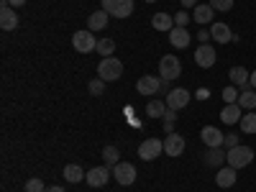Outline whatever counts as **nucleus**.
Wrapping results in <instances>:
<instances>
[{
	"label": "nucleus",
	"mask_w": 256,
	"mask_h": 192,
	"mask_svg": "<svg viewBox=\"0 0 256 192\" xmlns=\"http://www.w3.org/2000/svg\"><path fill=\"white\" fill-rule=\"evenodd\" d=\"M105 26H108V13H105L102 8L95 10V13L88 18V28H90V31H102Z\"/></svg>",
	"instance_id": "nucleus-24"
},
{
	"label": "nucleus",
	"mask_w": 256,
	"mask_h": 192,
	"mask_svg": "<svg viewBox=\"0 0 256 192\" xmlns=\"http://www.w3.org/2000/svg\"><path fill=\"white\" fill-rule=\"evenodd\" d=\"M226 162H228V166H233L238 172V169H244V166H248L251 162H254V148H248V146H236V148H228V154H226Z\"/></svg>",
	"instance_id": "nucleus-1"
},
{
	"label": "nucleus",
	"mask_w": 256,
	"mask_h": 192,
	"mask_svg": "<svg viewBox=\"0 0 256 192\" xmlns=\"http://www.w3.org/2000/svg\"><path fill=\"white\" fill-rule=\"evenodd\" d=\"M210 36H212L216 44H230V41H233V31L226 24H212L210 26Z\"/></svg>",
	"instance_id": "nucleus-17"
},
{
	"label": "nucleus",
	"mask_w": 256,
	"mask_h": 192,
	"mask_svg": "<svg viewBox=\"0 0 256 192\" xmlns=\"http://www.w3.org/2000/svg\"><path fill=\"white\" fill-rule=\"evenodd\" d=\"M72 46H74V52H80V54H90V52L98 49V38L92 36L90 28H84V31H77V34L72 36Z\"/></svg>",
	"instance_id": "nucleus-4"
},
{
	"label": "nucleus",
	"mask_w": 256,
	"mask_h": 192,
	"mask_svg": "<svg viewBox=\"0 0 256 192\" xmlns=\"http://www.w3.org/2000/svg\"><path fill=\"white\" fill-rule=\"evenodd\" d=\"M146 3H156V0H146Z\"/></svg>",
	"instance_id": "nucleus-43"
},
{
	"label": "nucleus",
	"mask_w": 256,
	"mask_h": 192,
	"mask_svg": "<svg viewBox=\"0 0 256 192\" xmlns=\"http://www.w3.org/2000/svg\"><path fill=\"white\" fill-rule=\"evenodd\" d=\"M44 192H67V190H64V187H59V184H52V187H46Z\"/></svg>",
	"instance_id": "nucleus-39"
},
{
	"label": "nucleus",
	"mask_w": 256,
	"mask_h": 192,
	"mask_svg": "<svg viewBox=\"0 0 256 192\" xmlns=\"http://www.w3.org/2000/svg\"><path fill=\"white\" fill-rule=\"evenodd\" d=\"M220 118H223V123H228V126H236V123H241V105L238 102H230V105H226L223 108V113H220Z\"/></svg>",
	"instance_id": "nucleus-20"
},
{
	"label": "nucleus",
	"mask_w": 256,
	"mask_h": 192,
	"mask_svg": "<svg viewBox=\"0 0 256 192\" xmlns=\"http://www.w3.org/2000/svg\"><path fill=\"white\" fill-rule=\"evenodd\" d=\"M190 18H192V16H190L187 10H180V13L174 16V26H187V24H190Z\"/></svg>",
	"instance_id": "nucleus-34"
},
{
	"label": "nucleus",
	"mask_w": 256,
	"mask_h": 192,
	"mask_svg": "<svg viewBox=\"0 0 256 192\" xmlns=\"http://www.w3.org/2000/svg\"><path fill=\"white\" fill-rule=\"evenodd\" d=\"M228 80H230L233 88H241V90L246 88V84H251V74H248V70H244V67H230Z\"/></svg>",
	"instance_id": "nucleus-16"
},
{
	"label": "nucleus",
	"mask_w": 256,
	"mask_h": 192,
	"mask_svg": "<svg viewBox=\"0 0 256 192\" xmlns=\"http://www.w3.org/2000/svg\"><path fill=\"white\" fill-rule=\"evenodd\" d=\"M164 100H166V108H169V110H177V113H180L184 105L192 100V95H190V90H184V88H174Z\"/></svg>",
	"instance_id": "nucleus-9"
},
{
	"label": "nucleus",
	"mask_w": 256,
	"mask_h": 192,
	"mask_svg": "<svg viewBox=\"0 0 256 192\" xmlns=\"http://www.w3.org/2000/svg\"><path fill=\"white\" fill-rule=\"evenodd\" d=\"M102 10L116 18L134 16V0H102Z\"/></svg>",
	"instance_id": "nucleus-5"
},
{
	"label": "nucleus",
	"mask_w": 256,
	"mask_h": 192,
	"mask_svg": "<svg viewBox=\"0 0 256 192\" xmlns=\"http://www.w3.org/2000/svg\"><path fill=\"white\" fill-rule=\"evenodd\" d=\"M84 177H88V174L82 172V166H80V164H67V166H64V180H67V182L77 184V182H82Z\"/></svg>",
	"instance_id": "nucleus-25"
},
{
	"label": "nucleus",
	"mask_w": 256,
	"mask_h": 192,
	"mask_svg": "<svg viewBox=\"0 0 256 192\" xmlns=\"http://www.w3.org/2000/svg\"><path fill=\"white\" fill-rule=\"evenodd\" d=\"M24 3H26V0H8V6H10V8H20Z\"/></svg>",
	"instance_id": "nucleus-41"
},
{
	"label": "nucleus",
	"mask_w": 256,
	"mask_h": 192,
	"mask_svg": "<svg viewBox=\"0 0 256 192\" xmlns=\"http://www.w3.org/2000/svg\"><path fill=\"white\" fill-rule=\"evenodd\" d=\"M180 3H182L184 8H195V6H198V0H180Z\"/></svg>",
	"instance_id": "nucleus-40"
},
{
	"label": "nucleus",
	"mask_w": 256,
	"mask_h": 192,
	"mask_svg": "<svg viewBox=\"0 0 256 192\" xmlns=\"http://www.w3.org/2000/svg\"><path fill=\"white\" fill-rule=\"evenodd\" d=\"M164 131L166 134H174V120H164Z\"/></svg>",
	"instance_id": "nucleus-37"
},
{
	"label": "nucleus",
	"mask_w": 256,
	"mask_h": 192,
	"mask_svg": "<svg viewBox=\"0 0 256 192\" xmlns=\"http://www.w3.org/2000/svg\"><path fill=\"white\" fill-rule=\"evenodd\" d=\"M44 190H46V184H44V180H38V177L26 182V192H44Z\"/></svg>",
	"instance_id": "nucleus-32"
},
{
	"label": "nucleus",
	"mask_w": 256,
	"mask_h": 192,
	"mask_svg": "<svg viewBox=\"0 0 256 192\" xmlns=\"http://www.w3.org/2000/svg\"><path fill=\"white\" fill-rule=\"evenodd\" d=\"M159 88H162V77H154V74H144V77H138V82H136V90H138V95H144V98L159 95Z\"/></svg>",
	"instance_id": "nucleus-7"
},
{
	"label": "nucleus",
	"mask_w": 256,
	"mask_h": 192,
	"mask_svg": "<svg viewBox=\"0 0 256 192\" xmlns=\"http://www.w3.org/2000/svg\"><path fill=\"white\" fill-rule=\"evenodd\" d=\"M0 28H3V31H16L18 28L16 8L8 6V0H3V6H0Z\"/></svg>",
	"instance_id": "nucleus-13"
},
{
	"label": "nucleus",
	"mask_w": 256,
	"mask_h": 192,
	"mask_svg": "<svg viewBox=\"0 0 256 192\" xmlns=\"http://www.w3.org/2000/svg\"><path fill=\"white\" fill-rule=\"evenodd\" d=\"M190 41H192V36L187 34V28H184V26H174L172 31H169V44L177 46V49L190 46Z\"/></svg>",
	"instance_id": "nucleus-15"
},
{
	"label": "nucleus",
	"mask_w": 256,
	"mask_h": 192,
	"mask_svg": "<svg viewBox=\"0 0 256 192\" xmlns=\"http://www.w3.org/2000/svg\"><path fill=\"white\" fill-rule=\"evenodd\" d=\"M166 110H169V108H166V100L154 98V100L146 102V116H148V118H164Z\"/></svg>",
	"instance_id": "nucleus-23"
},
{
	"label": "nucleus",
	"mask_w": 256,
	"mask_h": 192,
	"mask_svg": "<svg viewBox=\"0 0 256 192\" xmlns=\"http://www.w3.org/2000/svg\"><path fill=\"white\" fill-rule=\"evenodd\" d=\"M241 131L244 134H256V113H246L241 118Z\"/></svg>",
	"instance_id": "nucleus-29"
},
{
	"label": "nucleus",
	"mask_w": 256,
	"mask_h": 192,
	"mask_svg": "<svg viewBox=\"0 0 256 192\" xmlns=\"http://www.w3.org/2000/svg\"><path fill=\"white\" fill-rule=\"evenodd\" d=\"M210 8L212 10H230L233 8V0H210Z\"/></svg>",
	"instance_id": "nucleus-33"
},
{
	"label": "nucleus",
	"mask_w": 256,
	"mask_h": 192,
	"mask_svg": "<svg viewBox=\"0 0 256 192\" xmlns=\"http://www.w3.org/2000/svg\"><path fill=\"white\" fill-rule=\"evenodd\" d=\"M216 46L212 44H200L198 46V52H195V64L198 67H202V70H210L212 64H216Z\"/></svg>",
	"instance_id": "nucleus-10"
},
{
	"label": "nucleus",
	"mask_w": 256,
	"mask_h": 192,
	"mask_svg": "<svg viewBox=\"0 0 256 192\" xmlns=\"http://www.w3.org/2000/svg\"><path fill=\"white\" fill-rule=\"evenodd\" d=\"M110 169H108V164L105 166H95V169H90L88 172V177H84V182H88L90 187H105L108 184V180H110Z\"/></svg>",
	"instance_id": "nucleus-12"
},
{
	"label": "nucleus",
	"mask_w": 256,
	"mask_h": 192,
	"mask_svg": "<svg viewBox=\"0 0 256 192\" xmlns=\"http://www.w3.org/2000/svg\"><path fill=\"white\" fill-rule=\"evenodd\" d=\"M200 141H202L208 148H218V146H223L226 136L220 134V128H216V126H205L202 131H200Z\"/></svg>",
	"instance_id": "nucleus-11"
},
{
	"label": "nucleus",
	"mask_w": 256,
	"mask_h": 192,
	"mask_svg": "<svg viewBox=\"0 0 256 192\" xmlns=\"http://www.w3.org/2000/svg\"><path fill=\"white\" fill-rule=\"evenodd\" d=\"M238 88H233V84H230V88H226L223 92H220V98L226 100V105H230V102H238Z\"/></svg>",
	"instance_id": "nucleus-31"
},
{
	"label": "nucleus",
	"mask_w": 256,
	"mask_h": 192,
	"mask_svg": "<svg viewBox=\"0 0 256 192\" xmlns=\"http://www.w3.org/2000/svg\"><path fill=\"white\" fill-rule=\"evenodd\" d=\"M198 38H200V44H208V41H210L212 36H210V31H200V34H198Z\"/></svg>",
	"instance_id": "nucleus-36"
},
{
	"label": "nucleus",
	"mask_w": 256,
	"mask_h": 192,
	"mask_svg": "<svg viewBox=\"0 0 256 192\" xmlns=\"http://www.w3.org/2000/svg\"><path fill=\"white\" fill-rule=\"evenodd\" d=\"M212 13H216V10H212L210 8V3L208 6H195V10H192V20H195V24L198 26H205V24H212Z\"/></svg>",
	"instance_id": "nucleus-19"
},
{
	"label": "nucleus",
	"mask_w": 256,
	"mask_h": 192,
	"mask_svg": "<svg viewBox=\"0 0 256 192\" xmlns=\"http://www.w3.org/2000/svg\"><path fill=\"white\" fill-rule=\"evenodd\" d=\"M164 120H177V110H166L164 113Z\"/></svg>",
	"instance_id": "nucleus-38"
},
{
	"label": "nucleus",
	"mask_w": 256,
	"mask_h": 192,
	"mask_svg": "<svg viewBox=\"0 0 256 192\" xmlns=\"http://www.w3.org/2000/svg\"><path fill=\"white\" fill-rule=\"evenodd\" d=\"M236 146H238V136H236V134H228L226 141H223V148L228 152V148H236Z\"/></svg>",
	"instance_id": "nucleus-35"
},
{
	"label": "nucleus",
	"mask_w": 256,
	"mask_h": 192,
	"mask_svg": "<svg viewBox=\"0 0 256 192\" xmlns=\"http://www.w3.org/2000/svg\"><path fill=\"white\" fill-rule=\"evenodd\" d=\"M98 74H100V80H105V82H116V80L123 74L120 59H116V56H102V62L98 64Z\"/></svg>",
	"instance_id": "nucleus-2"
},
{
	"label": "nucleus",
	"mask_w": 256,
	"mask_h": 192,
	"mask_svg": "<svg viewBox=\"0 0 256 192\" xmlns=\"http://www.w3.org/2000/svg\"><path fill=\"white\" fill-rule=\"evenodd\" d=\"M88 90H90V95H95V98H100L102 92H105V80H100V77H95L90 84H88Z\"/></svg>",
	"instance_id": "nucleus-30"
},
{
	"label": "nucleus",
	"mask_w": 256,
	"mask_h": 192,
	"mask_svg": "<svg viewBox=\"0 0 256 192\" xmlns=\"http://www.w3.org/2000/svg\"><path fill=\"white\" fill-rule=\"evenodd\" d=\"M182 74V62L180 56H172V54H164L159 59V77L162 80H177Z\"/></svg>",
	"instance_id": "nucleus-3"
},
{
	"label": "nucleus",
	"mask_w": 256,
	"mask_h": 192,
	"mask_svg": "<svg viewBox=\"0 0 256 192\" xmlns=\"http://www.w3.org/2000/svg\"><path fill=\"white\" fill-rule=\"evenodd\" d=\"M102 159H105V164H108V166H116L118 159H120L118 146H105V148H102Z\"/></svg>",
	"instance_id": "nucleus-28"
},
{
	"label": "nucleus",
	"mask_w": 256,
	"mask_h": 192,
	"mask_svg": "<svg viewBox=\"0 0 256 192\" xmlns=\"http://www.w3.org/2000/svg\"><path fill=\"white\" fill-rule=\"evenodd\" d=\"M152 26H154L156 31H172V28H174V16L156 13V16H152Z\"/></svg>",
	"instance_id": "nucleus-22"
},
{
	"label": "nucleus",
	"mask_w": 256,
	"mask_h": 192,
	"mask_svg": "<svg viewBox=\"0 0 256 192\" xmlns=\"http://www.w3.org/2000/svg\"><path fill=\"white\" fill-rule=\"evenodd\" d=\"M95 52H98L100 56H113V52H116V41H113V38H100Z\"/></svg>",
	"instance_id": "nucleus-27"
},
{
	"label": "nucleus",
	"mask_w": 256,
	"mask_h": 192,
	"mask_svg": "<svg viewBox=\"0 0 256 192\" xmlns=\"http://www.w3.org/2000/svg\"><path fill=\"white\" fill-rule=\"evenodd\" d=\"M113 177H116L118 184H123V187L134 184V182H136V166L128 164V162H118V164L113 166Z\"/></svg>",
	"instance_id": "nucleus-8"
},
{
	"label": "nucleus",
	"mask_w": 256,
	"mask_h": 192,
	"mask_svg": "<svg viewBox=\"0 0 256 192\" xmlns=\"http://www.w3.org/2000/svg\"><path fill=\"white\" fill-rule=\"evenodd\" d=\"M162 152H164V141H159V138H146V141L138 146V159L154 162V159H159Z\"/></svg>",
	"instance_id": "nucleus-6"
},
{
	"label": "nucleus",
	"mask_w": 256,
	"mask_h": 192,
	"mask_svg": "<svg viewBox=\"0 0 256 192\" xmlns=\"http://www.w3.org/2000/svg\"><path fill=\"white\" fill-rule=\"evenodd\" d=\"M238 105H241V108H246V110H254L256 108V90H244L238 95Z\"/></svg>",
	"instance_id": "nucleus-26"
},
{
	"label": "nucleus",
	"mask_w": 256,
	"mask_h": 192,
	"mask_svg": "<svg viewBox=\"0 0 256 192\" xmlns=\"http://www.w3.org/2000/svg\"><path fill=\"white\" fill-rule=\"evenodd\" d=\"M184 136H180V134H166V138H164V154H169V156H180L182 152H184Z\"/></svg>",
	"instance_id": "nucleus-14"
},
{
	"label": "nucleus",
	"mask_w": 256,
	"mask_h": 192,
	"mask_svg": "<svg viewBox=\"0 0 256 192\" xmlns=\"http://www.w3.org/2000/svg\"><path fill=\"white\" fill-rule=\"evenodd\" d=\"M226 148L223 146H218V148H208V154H205V164L208 166H212V169H220L223 166V162H226Z\"/></svg>",
	"instance_id": "nucleus-21"
},
{
	"label": "nucleus",
	"mask_w": 256,
	"mask_h": 192,
	"mask_svg": "<svg viewBox=\"0 0 256 192\" xmlns=\"http://www.w3.org/2000/svg\"><path fill=\"white\" fill-rule=\"evenodd\" d=\"M216 184L218 187H233V184H236V169H233V166H220L218 169V174H216Z\"/></svg>",
	"instance_id": "nucleus-18"
},
{
	"label": "nucleus",
	"mask_w": 256,
	"mask_h": 192,
	"mask_svg": "<svg viewBox=\"0 0 256 192\" xmlns=\"http://www.w3.org/2000/svg\"><path fill=\"white\" fill-rule=\"evenodd\" d=\"M251 88L256 90V72H251Z\"/></svg>",
	"instance_id": "nucleus-42"
}]
</instances>
